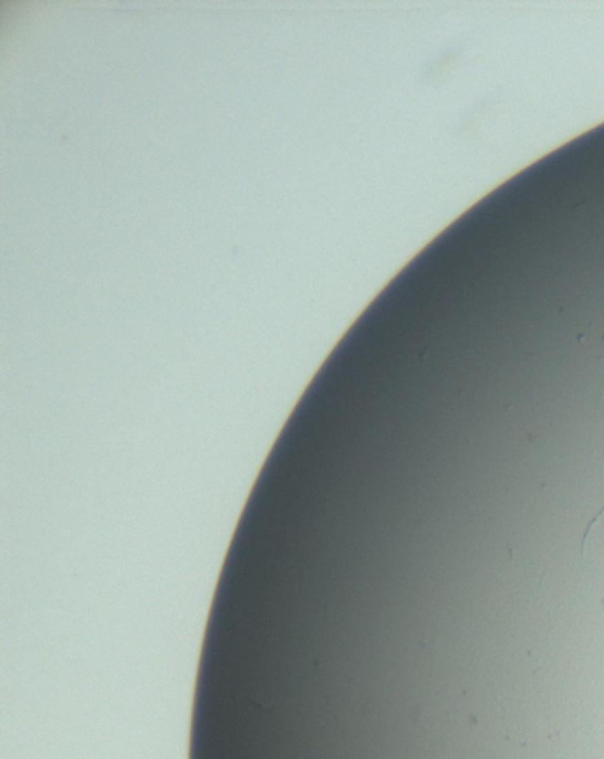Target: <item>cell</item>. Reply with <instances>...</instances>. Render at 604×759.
I'll return each instance as SVG.
<instances>
[{"label":"cell","instance_id":"obj_1","mask_svg":"<svg viewBox=\"0 0 604 759\" xmlns=\"http://www.w3.org/2000/svg\"><path fill=\"white\" fill-rule=\"evenodd\" d=\"M603 515H604V504H603V506H601V507H599V511H597L596 515H594V516H592V518H590V520H588V522H587V525H585V531H583V540H581V552H585V548H587L588 534H590L592 527H594V525H596V522H597V520H599V518H601V516H603Z\"/></svg>","mask_w":604,"mask_h":759},{"label":"cell","instance_id":"obj_2","mask_svg":"<svg viewBox=\"0 0 604 759\" xmlns=\"http://www.w3.org/2000/svg\"><path fill=\"white\" fill-rule=\"evenodd\" d=\"M583 339H596L597 343H601V345H604V321L599 325H594V327L590 328V334H588L587 337H583Z\"/></svg>","mask_w":604,"mask_h":759}]
</instances>
